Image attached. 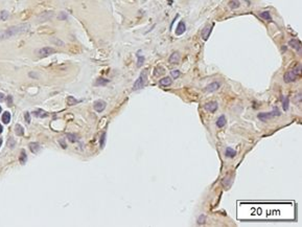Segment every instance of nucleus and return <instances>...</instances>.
Here are the masks:
<instances>
[{
	"mask_svg": "<svg viewBox=\"0 0 302 227\" xmlns=\"http://www.w3.org/2000/svg\"><path fill=\"white\" fill-rule=\"evenodd\" d=\"M106 136H107V134H106V132H104V133L101 134V140H99V146H101V149H103V148L105 147V143H106Z\"/></svg>",
	"mask_w": 302,
	"mask_h": 227,
	"instance_id": "29",
	"label": "nucleus"
},
{
	"mask_svg": "<svg viewBox=\"0 0 302 227\" xmlns=\"http://www.w3.org/2000/svg\"><path fill=\"white\" fill-rule=\"evenodd\" d=\"M15 145H16V142H15V140L13 139L12 137H9V141H7V146H9V147L11 148V149H14Z\"/></svg>",
	"mask_w": 302,
	"mask_h": 227,
	"instance_id": "33",
	"label": "nucleus"
},
{
	"mask_svg": "<svg viewBox=\"0 0 302 227\" xmlns=\"http://www.w3.org/2000/svg\"><path fill=\"white\" fill-rule=\"evenodd\" d=\"M217 107H219V105H217L216 102H209V103L205 104V109L212 113L217 110Z\"/></svg>",
	"mask_w": 302,
	"mask_h": 227,
	"instance_id": "9",
	"label": "nucleus"
},
{
	"mask_svg": "<svg viewBox=\"0 0 302 227\" xmlns=\"http://www.w3.org/2000/svg\"><path fill=\"white\" fill-rule=\"evenodd\" d=\"M55 53V49L52 48V47H43V48L39 49L37 53L40 58H46Z\"/></svg>",
	"mask_w": 302,
	"mask_h": 227,
	"instance_id": "5",
	"label": "nucleus"
},
{
	"mask_svg": "<svg viewBox=\"0 0 302 227\" xmlns=\"http://www.w3.org/2000/svg\"><path fill=\"white\" fill-rule=\"evenodd\" d=\"M212 27H213V25H207L206 27L202 30V38H203V40L206 41V40L208 39L211 34V30H212Z\"/></svg>",
	"mask_w": 302,
	"mask_h": 227,
	"instance_id": "11",
	"label": "nucleus"
},
{
	"mask_svg": "<svg viewBox=\"0 0 302 227\" xmlns=\"http://www.w3.org/2000/svg\"><path fill=\"white\" fill-rule=\"evenodd\" d=\"M53 12H45V13H42L39 17H38V21L39 22H45V21L50 20L53 17Z\"/></svg>",
	"mask_w": 302,
	"mask_h": 227,
	"instance_id": "8",
	"label": "nucleus"
},
{
	"mask_svg": "<svg viewBox=\"0 0 302 227\" xmlns=\"http://www.w3.org/2000/svg\"><path fill=\"white\" fill-rule=\"evenodd\" d=\"M58 18H59L60 20H66V19H67V14L65 13V12H61V13H59V16H58Z\"/></svg>",
	"mask_w": 302,
	"mask_h": 227,
	"instance_id": "34",
	"label": "nucleus"
},
{
	"mask_svg": "<svg viewBox=\"0 0 302 227\" xmlns=\"http://www.w3.org/2000/svg\"><path fill=\"white\" fill-rule=\"evenodd\" d=\"M7 104H9V106H13V97L11 95H9V97H7Z\"/></svg>",
	"mask_w": 302,
	"mask_h": 227,
	"instance_id": "39",
	"label": "nucleus"
},
{
	"mask_svg": "<svg viewBox=\"0 0 302 227\" xmlns=\"http://www.w3.org/2000/svg\"><path fill=\"white\" fill-rule=\"evenodd\" d=\"M163 74H164V69H163V67H161V66H157L155 68V70H154V76H159Z\"/></svg>",
	"mask_w": 302,
	"mask_h": 227,
	"instance_id": "24",
	"label": "nucleus"
},
{
	"mask_svg": "<svg viewBox=\"0 0 302 227\" xmlns=\"http://www.w3.org/2000/svg\"><path fill=\"white\" fill-rule=\"evenodd\" d=\"M288 45L291 46L292 48H294L298 53H301L302 49H301V42L298 39H292L288 42Z\"/></svg>",
	"mask_w": 302,
	"mask_h": 227,
	"instance_id": "7",
	"label": "nucleus"
},
{
	"mask_svg": "<svg viewBox=\"0 0 302 227\" xmlns=\"http://www.w3.org/2000/svg\"><path fill=\"white\" fill-rule=\"evenodd\" d=\"M28 76H29L30 78H34V79H39V74H36V72H29V74H28Z\"/></svg>",
	"mask_w": 302,
	"mask_h": 227,
	"instance_id": "38",
	"label": "nucleus"
},
{
	"mask_svg": "<svg viewBox=\"0 0 302 227\" xmlns=\"http://www.w3.org/2000/svg\"><path fill=\"white\" fill-rule=\"evenodd\" d=\"M29 30V24L27 23H22V24H18V25H13L11 27L6 28L4 30L0 32V39L1 40H6L9 38H13L15 36H19L24 32H28Z\"/></svg>",
	"mask_w": 302,
	"mask_h": 227,
	"instance_id": "1",
	"label": "nucleus"
},
{
	"mask_svg": "<svg viewBox=\"0 0 302 227\" xmlns=\"http://www.w3.org/2000/svg\"><path fill=\"white\" fill-rule=\"evenodd\" d=\"M34 115L35 116H37V117H42V118H44V117L48 116V113L45 112V111H43V110H37V111H35L34 112Z\"/></svg>",
	"mask_w": 302,
	"mask_h": 227,
	"instance_id": "23",
	"label": "nucleus"
},
{
	"mask_svg": "<svg viewBox=\"0 0 302 227\" xmlns=\"http://www.w3.org/2000/svg\"><path fill=\"white\" fill-rule=\"evenodd\" d=\"M260 17H261L262 19H265V20H269V21L272 20L270 13H269L268 11H265V12H262V13H260Z\"/></svg>",
	"mask_w": 302,
	"mask_h": 227,
	"instance_id": "28",
	"label": "nucleus"
},
{
	"mask_svg": "<svg viewBox=\"0 0 302 227\" xmlns=\"http://www.w3.org/2000/svg\"><path fill=\"white\" fill-rule=\"evenodd\" d=\"M282 107H283V110L286 111L288 109V97H285L282 101Z\"/></svg>",
	"mask_w": 302,
	"mask_h": 227,
	"instance_id": "30",
	"label": "nucleus"
},
{
	"mask_svg": "<svg viewBox=\"0 0 302 227\" xmlns=\"http://www.w3.org/2000/svg\"><path fill=\"white\" fill-rule=\"evenodd\" d=\"M168 61H170V64H178V63L180 62V53H179L178 51L173 53L172 55H170Z\"/></svg>",
	"mask_w": 302,
	"mask_h": 227,
	"instance_id": "13",
	"label": "nucleus"
},
{
	"mask_svg": "<svg viewBox=\"0 0 302 227\" xmlns=\"http://www.w3.org/2000/svg\"><path fill=\"white\" fill-rule=\"evenodd\" d=\"M279 115H280V111L278 110L277 108H275L274 110L272 111V112H262V113H259V114L257 115V117H258V118L260 119L261 122H267L268 119L274 118V117L279 116Z\"/></svg>",
	"mask_w": 302,
	"mask_h": 227,
	"instance_id": "2",
	"label": "nucleus"
},
{
	"mask_svg": "<svg viewBox=\"0 0 302 227\" xmlns=\"http://www.w3.org/2000/svg\"><path fill=\"white\" fill-rule=\"evenodd\" d=\"M67 138H68V140H69V141H71V142H76V136L74 135V134L68 133V134H67Z\"/></svg>",
	"mask_w": 302,
	"mask_h": 227,
	"instance_id": "32",
	"label": "nucleus"
},
{
	"mask_svg": "<svg viewBox=\"0 0 302 227\" xmlns=\"http://www.w3.org/2000/svg\"><path fill=\"white\" fill-rule=\"evenodd\" d=\"M2 131H3V127L1 126V125H0V133H1V132H2Z\"/></svg>",
	"mask_w": 302,
	"mask_h": 227,
	"instance_id": "41",
	"label": "nucleus"
},
{
	"mask_svg": "<svg viewBox=\"0 0 302 227\" xmlns=\"http://www.w3.org/2000/svg\"><path fill=\"white\" fill-rule=\"evenodd\" d=\"M220 86H221V84L219 82H213V83H211V84H209V85L205 88V91L206 92H214L220 88Z\"/></svg>",
	"mask_w": 302,
	"mask_h": 227,
	"instance_id": "10",
	"label": "nucleus"
},
{
	"mask_svg": "<svg viewBox=\"0 0 302 227\" xmlns=\"http://www.w3.org/2000/svg\"><path fill=\"white\" fill-rule=\"evenodd\" d=\"M173 84V81L170 76H165V78H162L161 80H159V85L161 87H168Z\"/></svg>",
	"mask_w": 302,
	"mask_h": 227,
	"instance_id": "12",
	"label": "nucleus"
},
{
	"mask_svg": "<svg viewBox=\"0 0 302 227\" xmlns=\"http://www.w3.org/2000/svg\"><path fill=\"white\" fill-rule=\"evenodd\" d=\"M205 221H206V217L204 216V215H202V216H200L199 219H198V224H204Z\"/></svg>",
	"mask_w": 302,
	"mask_h": 227,
	"instance_id": "36",
	"label": "nucleus"
},
{
	"mask_svg": "<svg viewBox=\"0 0 302 227\" xmlns=\"http://www.w3.org/2000/svg\"><path fill=\"white\" fill-rule=\"evenodd\" d=\"M228 5H229V7H230L231 9H238V7H239L240 3H239V1H238V0H230V1H229V3H228Z\"/></svg>",
	"mask_w": 302,
	"mask_h": 227,
	"instance_id": "18",
	"label": "nucleus"
},
{
	"mask_svg": "<svg viewBox=\"0 0 302 227\" xmlns=\"http://www.w3.org/2000/svg\"><path fill=\"white\" fill-rule=\"evenodd\" d=\"M15 133L17 134V136H22L24 134V129H23V127L21 125L17 124L15 126Z\"/></svg>",
	"mask_w": 302,
	"mask_h": 227,
	"instance_id": "19",
	"label": "nucleus"
},
{
	"mask_svg": "<svg viewBox=\"0 0 302 227\" xmlns=\"http://www.w3.org/2000/svg\"><path fill=\"white\" fill-rule=\"evenodd\" d=\"M24 118H25V122L27 123V124H29V123H30V114H29V112H25V113H24Z\"/></svg>",
	"mask_w": 302,
	"mask_h": 227,
	"instance_id": "37",
	"label": "nucleus"
},
{
	"mask_svg": "<svg viewBox=\"0 0 302 227\" xmlns=\"http://www.w3.org/2000/svg\"><path fill=\"white\" fill-rule=\"evenodd\" d=\"M26 160H27V156H26L25 151H24V150H21L20 157H19V161H20L21 164H25Z\"/></svg>",
	"mask_w": 302,
	"mask_h": 227,
	"instance_id": "20",
	"label": "nucleus"
},
{
	"mask_svg": "<svg viewBox=\"0 0 302 227\" xmlns=\"http://www.w3.org/2000/svg\"><path fill=\"white\" fill-rule=\"evenodd\" d=\"M1 119H2V122H3V124H9V122H11V113L9 112H4L2 114V117H1Z\"/></svg>",
	"mask_w": 302,
	"mask_h": 227,
	"instance_id": "21",
	"label": "nucleus"
},
{
	"mask_svg": "<svg viewBox=\"0 0 302 227\" xmlns=\"http://www.w3.org/2000/svg\"><path fill=\"white\" fill-rule=\"evenodd\" d=\"M3 101H4V94L0 93V102H3Z\"/></svg>",
	"mask_w": 302,
	"mask_h": 227,
	"instance_id": "40",
	"label": "nucleus"
},
{
	"mask_svg": "<svg viewBox=\"0 0 302 227\" xmlns=\"http://www.w3.org/2000/svg\"><path fill=\"white\" fill-rule=\"evenodd\" d=\"M298 76H298V74H296L294 70H288V71H286L285 74H284L283 80H284V82H285V83H292V82H294V81L297 80Z\"/></svg>",
	"mask_w": 302,
	"mask_h": 227,
	"instance_id": "4",
	"label": "nucleus"
},
{
	"mask_svg": "<svg viewBox=\"0 0 302 227\" xmlns=\"http://www.w3.org/2000/svg\"><path fill=\"white\" fill-rule=\"evenodd\" d=\"M185 30H186L185 23H184L183 21L179 22L178 26H177V28H176V35H177V36H181L182 34H184V32H185Z\"/></svg>",
	"mask_w": 302,
	"mask_h": 227,
	"instance_id": "14",
	"label": "nucleus"
},
{
	"mask_svg": "<svg viewBox=\"0 0 302 227\" xmlns=\"http://www.w3.org/2000/svg\"><path fill=\"white\" fill-rule=\"evenodd\" d=\"M9 17V14L7 11H1L0 12V19L2 21H6Z\"/></svg>",
	"mask_w": 302,
	"mask_h": 227,
	"instance_id": "27",
	"label": "nucleus"
},
{
	"mask_svg": "<svg viewBox=\"0 0 302 227\" xmlns=\"http://www.w3.org/2000/svg\"><path fill=\"white\" fill-rule=\"evenodd\" d=\"M225 125H226V117H225L224 115H221L216 120V126L219 127V128H223Z\"/></svg>",
	"mask_w": 302,
	"mask_h": 227,
	"instance_id": "16",
	"label": "nucleus"
},
{
	"mask_svg": "<svg viewBox=\"0 0 302 227\" xmlns=\"http://www.w3.org/2000/svg\"><path fill=\"white\" fill-rule=\"evenodd\" d=\"M170 74H172V76L174 79H178L179 76H180V74H181V72L179 70H173L172 72H170Z\"/></svg>",
	"mask_w": 302,
	"mask_h": 227,
	"instance_id": "35",
	"label": "nucleus"
},
{
	"mask_svg": "<svg viewBox=\"0 0 302 227\" xmlns=\"http://www.w3.org/2000/svg\"><path fill=\"white\" fill-rule=\"evenodd\" d=\"M225 155H226V157H228V158H233L236 155V152L234 151L232 148H227L226 151H225Z\"/></svg>",
	"mask_w": 302,
	"mask_h": 227,
	"instance_id": "17",
	"label": "nucleus"
},
{
	"mask_svg": "<svg viewBox=\"0 0 302 227\" xmlns=\"http://www.w3.org/2000/svg\"><path fill=\"white\" fill-rule=\"evenodd\" d=\"M28 147H29V150L32 151V153H34V154H37L38 152L41 150L40 143H38V142H30L29 145H28Z\"/></svg>",
	"mask_w": 302,
	"mask_h": 227,
	"instance_id": "15",
	"label": "nucleus"
},
{
	"mask_svg": "<svg viewBox=\"0 0 302 227\" xmlns=\"http://www.w3.org/2000/svg\"><path fill=\"white\" fill-rule=\"evenodd\" d=\"M1 110H2V109H1V107H0V113H1Z\"/></svg>",
	"mask_w": 302,
	"mask_h": 227,
	"instance_id": "43",
	"label": "nucleus"
},
{
	"mask_svg": "<svg viewBox=\"0 0 302 227\" xmlns=\"http://www.w3.org/2000/svg\"><path fill=\"white\" fill-rule=\"evenodd\" d=\"M106 106H107V104H106L105 101H103V99H97V101L94 102L93 108H94V110H95L96 112L101 113V112H103V111L106 109Z\"/></svg>",
	"mask_w": 302,
	"mask_h": 227,
	"instance_id": "6",
	"label": "nucleus"
},
{
	"mask_svg": "<svg viewBox=\"0 0 302 227\" xmlns=\"http://www.w3.org/2000/svg\"><path fill=\"white\" fill-rule=\"evenodd\" d=\"M108 83H109V80H107V79H104V78H99V79H97V80H96L95 85L96 86H105V85H107Z\"/></svg>",
	"mask_w": 302,
	"mask_h": 227,
	"instance_id": "22",
	"label": "nucleus"
},
{
	"mask_svg": "<svg viewBox=\"0 0 302 227\" xmlns=\"http://www.w3.org/2000/svg\"><path fill=\"white\" fill-rule=\"evenodd\" d=\"M1 145H2V138H0V147H1Z\"/></svg>",
	"mask_w": 302,
	"mask_h": 227,
	"instance_id": "42",
	"label": "nucleus"
},
{
	"mask_svg": "<svg viewBox=\"0 0 302 227\" xmlns=\"http://www.w3.org/2000/svg\"><path fill=\"white\" fill-rule=\"evenodd\" d=\"M147 72L143 71L141 74L139 76V78L135 81L134 85H133V90H139L145 86V83H147Z\"/></svg>",
	"mask_w": 302,
	"mask_h": 227,
	"instance_id": "3",
	"label": "nucleus"
},
{
	"mask_svg": "<svg viewBox=\"0 0 302 227\" xmlns=\"http://www.w3.org/2000/svg\"><path fill=\"white\" fill-rule=\"evenodd\" d=\"M140 51H141V50H139V51L137 53V57H138V60H137V67H141L142 65H143V63H144V57H143V55H140Z\"/></svg>",
	"mask_w": 302,
	"mask_h": 227,
	"instance_id": "25",
	"label": "nucleus"
},
{
	"mask_svg": "<svg viewBox=\"0 0 302 227\" xmlns=\"http://www.w3.org/2000/svg\"><path fill=\"white\" fill-rule=\"evenodd\" d=\"M78 103V99H76L73 97H67V105L68 106H74V105H76V104Z\"/></svg>",
	"mask_w": 302,
	"mask_h": 227,
	"instance_id": "26",
	"label": "nucleus"
},
{
	"mask_svg": "<svg viewBox=\"0 0 302 227\" xmlns=\"http://www.w3.org/2000/svg\"><path fill=\"white\" fill-rule=\"evenodd\" d=\"M294 71H295L296 74H298V76H300L301 74V70H302V66H301V64H297L295 66V68L293 69Z\"/></svg>",
	"mask_w": 302,
	"mask_h": 227,
	"instance_id": "31",
	"label": "nucleus"
}]
</instances>
